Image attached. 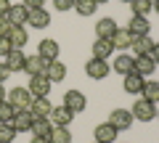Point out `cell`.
Masks as SVG:
<instances>
[{"label": "cell", "instance_id": "1", "mask_svg": "<svg viewBox=\"0 0 159 143\" xmlns=\"http://www.w3.org/2000/svg\"><path fill=\"white\" fill-rule=\"evenodd\" d=\"M6 101L19 111V109H29V106H32V101H34V96L29 93V87H13V90H8Z\"/></svg>", "mask_w": 159, "mask_h": 143}, {"label": "cell", "instance_id": "2", "mask_svg": "<svg viewBox=\"0 0 159 143\" xmlns=\"http://www.w3.org/2000/svg\"><path fill=\"white\" fill-rule=\"evenodd\" d=\"M133 117H135L138 122H151L157 119V106H154L151 101H146V98H141V101H135V106H133Z\"/></svg>", "mask_w": 159, "mask_h": 143}, {"label": "cell", "instance_id": "3", "mask_svg": "<svg viewBox=\"0 0 159 143\" xmlns=\"http://www.w3.org/2000/svg\"><path fill=\"white\" fill-rule=\"evenodd\" d=\"M64 106H66L69 111H74V114L85 111V106H88L85 93H80V90H69V93H64Z\"/></svg>", "mask_w": 159, "mask_h": 143}, {"label": "cell", "instance_id": "4", "mask_svg": "<svg viewBox=\"0 0 159 143\" xmlns=\"http://www.w3.org/2000/svg\"><path fill=\"white\" fill-rule=\"evenodd\" d=\"M51 85H53V82L48 80L45 74H34V77H29V93H32L34 98H45L48 93H51Z\"/></svg>", "mask_w": 159, "mask_h": 143}, {"label": "cell", "instance_id": "5", "mask_svg": "<svg viewBox=\"0 0 159 143\" xmlns=\"http://www.w3.org/2000/svg\"><path fill=\"white\" fill-rule=\"evenodd\" d=\"M48 66H51V61L34 53V56H27V64H24V72H27L29 77H34V74H45V72H48Z\"/></svg>", "mask_w": 159, "mask_h": 143}, {"label": "cell", "instance_id": "6", "mask_svg": "<svg viewBox=\"0 0 159 143\" xmlns=\"http://www.w3.org/2000/svg\"><path fill=\"white\" fill-rule=\"evenodd\" d=\"M109 122H111L117 130H130V125L135 122V117H133V111H127V109H114L111 114H109Z\"/></svg>", "mask_w": 159, "mask_h": 143}, {"label": "cell", "instance_id": "7", "mask_svg": "<svg viewBox=\"0 0 159 143\" xmlns=\"http://www.w3.org/2000/svg\"><path fill=\"white\" fill-rule=\"evenodd\" d=\"M32 122H34L32 111H29V109H19L16 114H13L11 125H13V130H16V132H29V130H32Z\"/></svg>", "mask_w": 159, "mask_h": 143}, {"label": "cell", "instance_id": "8", "mask_svg": "<svg viewBox=\"0 0 159 143\" xmlns=\"http://www.w3.org/2000/svg\"><path fill=\"white\" fill-rule=\"evenodd\" d=\"M109 72H111V69H109V64L101 61V58H90V61L85 64V74L90 77V80H103Z\"/></svg>", "mask_w": 159, "mask_h": 143}, {"label": "cell", "instance_id": "9", "mask_svg": "<svg viewBox=\"0 0 159 143\" xmlns=\"http://www.w3.org/2000/svg\"><path fill=\"white\" fill-rule=\"evenodd\" d=\"M29 111H32V117H34V119H51L53 103L48 101V96H45V98H34V101H32V106H29Z\"/></svg>", "mask_w": 159, "mask_h": 143}, {"label": "cell", "instance_id": "10", "mask_svg": "<svg viewBox=\"0 0 159 143\" xmlns=\"http://www.w3.org/2000/svg\"><path fill=\"white\" fill-rule=\"evenodd\" d=\"M27 24H29L32 29H45L48 24H51V13H48L45 8H32V11H29Z\"/></svg>", "mask_w": 159, "mask_h": 143}, {"label": "cell", "instance_id": "11", "mask_svg": "<svg viewBox=\"0 0 159 143\" xmlns=\"http://www.w3.org/2000/svg\"><path fill=\"white\" fill-rule=\"evenodd\" d=\"M117 127L111 125V122H101V125L93 130V135H96V141H101V143H114L117 141Z\"/></svg>", "mask_w": 159, "mask_h": 143}, {"label": "cell", "instance_id": "12", "mask_svg": "<svg viewBox=\"0 0 159 143\" xmlns=\"http://www.w3.org/2000/svg\"><path fill=\"white\" fill-rule=\"evenodd\" d=\"M37 56L48 58V61H56V58H58V42L53 40V37L40 40V45H37Z\"/></svg>", "mask_w": 159, "mask_h": 143}, {"label": "cell", "instance_id": "13", "mask_svg": "<svg viewBox=\"0 0 159 143\" xmlns=\"http://www.w3.org/2000/svg\"><path fill=\"white\" fill-rule=\"evenodd\" d=\"M72 119H74V111H69L66 106H53V111H51V122L53 125H61V127H69L72 125Z\"/></svg>", "mask_w": 159, "mask_h": 143}, {"label": "cell", "instance_id": "14", "mask_svg": "<svg viewBox=\"0 0 159 143\" xmlns=\"http://www.w3.org/2000/svg\"><path fill=\"white\" fill-rule=\"evenodd\" d=\"M8 21H11V27H24V24H27V19H29V8L24 6H11V11H8Z\"/></svg>", "mask_w": 159, "mask_h": 143}, {"label": "cell", "instance_id": "15", "mask_svg": "<svg viewBox=\"0 0 159 143\" xmlns=\"http://www.w3.org/2000/svg\"><path fill=\"white\" fill-rule=\"evenodd\" d=\"M29 40V32L24 27H13L11 32H8V42H11V51H21L24 45H27Z\"/></svg>", "mask_w": 159, "mask_h": 143}, {"label": "cell", "instance_id": "16", "mask_svg": "<svg viewBox=\"0 0 159 143\" xmlns=\"http://www.w3.org/2000/svg\"><path fill=\"white\" fill-rule=\"evenodd\" d=\"M114 72H119V74H133L135 72V58L127 56V53H119L117 58H114Z\"/></svg>", "mask_w": 159, "mask_h": 143}, {"label": "cell", "instance_id": "17", "mask_svg": "<svg viewBox=\"0 0 159 143\" xmlns=\"http://www.w3.org/2000/svg\"><path fill=\"white\" fill-rule=\"evenodd\" d=\"M127 32H130L133 37H141V34H148V32H151V24H148L146 16H133L130 24H127Z\"/></svg>", "mask_w": 159, "mask_h": 143}, {"label": "cell", "instance_id": "18", "mask_svg": "<svg viewBox=\"0 0 159 143\" xmlns=\"http://www.w3.org/2000/svg\"><path fill=\"white\" fill-rule=\"evenodd\" d=\"M143 77L141 74H135V72H133V74H125V80H122V87H125V93L127 96H138V93L143 90Z\"/></svg>", "mask_w": 159, "mask_h": 143}, {"label": "cell", "instance_id": "19", "mask_svg": "<svg viewBox=\"0 0 159 143\" xmlns=\"http://www.w3.org/2000/svg\"><path fill=\"white\" fill-rule=\"evenodd\" d=\"M117 32V21L114 19H98L96 24V37H101V40H111V34Z\"/></svg>", "mask_w": 159, "mask_h": 143}, {"label": "cell", "instance_id": "20", "mask_svg": "<svg viewBox=\"0 0 159 143\" xmlns=\"http://www.w3.org/2000/svg\"><path fill=\"white\" fill-rule=\"evenodd\" d=\"M154 48V40L148 37V34H141V37H133L130 42V51H135V56H148Z\"/></svg>", "mask_w": 159, "mask_h": 143}, {"label": "cell", "instance_id": "21", "mask_svg": "<svg viewBox=\"0 0 159 143\" xmlns=\"http://www.w3.org/2000/svg\"><path fill=\"white\" fill-rule=\"evenodd\" d=\"M111 53H114L111 40H101V37H96V42H93V58H101V61H106Z\"/></svg>", "mask_w": 159, "mask_h": 143}, {"label": "cell", "instance_id": "22", "mask_svg": "<svg viewBox=\"0 0 159 143\" xmlns=\"http://www.w3.org/2000/svg\"><path fill=\"white\" fill-rule=\"evenodd\" d=\"M130 42H133V34L127 32V29H119V27H117V32L111 34L114 51H127V48H130Z\"/></svg>", "mask_w": 159, "mask_h": 143}, {"label": "cell", "instance_id": "23", "mask_svg": "<svg viewBox=\"0 0 159 143\" xmlns=\"http://www.w3.org/2000/svg\"><path fill=\"white\" fill-rule=\"evenodd\" d=\"M45 77L51 82H64V77H66V64L64 61H51V66H48V72H45Z\"/></svg>", "mask_w": 159, "mask_h": 143}, {"label": "cell", "instance_id": "24", "mask_svg": "<svg viewBox=\"0 0 159 143\" xmlns=\"http://www.w3.org/2000/svg\"><path fill=\"white\" fill-rule=\"evenodd\" d=\"M6 64L11 72H24V64H27V56H24L21 51H11L6 56Z\"/></svg>", "mask_w": 159, "mask_h": 143}, {"label": "cell", "instance_id": "25", "mask_svg": "<svg viewBox=\"0 0 159 143\" xmlns=\"http://www.w3.org/2000/svg\"><path fill=\"white\" fill-rule=\"evenodd\" d=\"M154 69H157V64H154L151 56H135V74H151Z\"/></svg>", "mask_w": 159, "mask_h": 143}, {"label": "cell", "instance_id": "26", "mask_svg": "<svg viewBox=\"0 0 159 143\" xmlns=\"http://www.w3.org/2000/svg\"><path fill=\"white\" fill-rule=\"evenodd\" d=\"M51 130H53V122L51 119H34L32 122V135H40V138H51Z\"/></svg>", "mask_w": 159, "mask_h": 143}, {"label": "cell", "instance_id": "27", "mask_svg": "<svg viewBox=\"0 0 159 143\" xmlns=\"http://www.w3.org/2000/svg\"><path fill=\"white\" fill-rule=\"evenodd\" d=\"M51 143H72V132H69V127H61V125H53L51 130V138H48Z\"/></svg>", "mask_w": 159, "mask_h": 143}, {"label": "cell", "instance_id": "28", "mask_svg": "<svg viewBox=\"0 0 159 143\" xmlns=\"http://www.w3.org/2000/svg\"><path fill=\"white\" fill-rule=\"evenodd\" d=\"M133 16H148L154 11V0H130Z\"/></svg>", "mask_w": 159, "mask_h": 143}, {"label": "cell", "instance_id": "29", "mask_svg": "<svg viewBox=\"0 0 159 143\" xmlns=\"http://www.w3.org/2000/svg\"><path fill=\"white\" fill-rule=\"evenodd\" d=\"M98 8L96 0H74V11L80 13V16H93Z\"/></svg>", "mask_w": 159, "mask_h": 143}, {"label": "cell", "instance_id": "30", "mask_svg": "<svg viewBox=\"0 0 159 143\" xmlns=\"http://www.w3.org/2000/svg\"><path fill=\"white\" fill-rule=\"evenodd\" d=\"M141 96L146 98V101L157 103V101H159V82H154V80L143 82V90H141Z\"/></svg>", "mask_w": 159, "mask_h": 143}, {"label": "cell", "instance_id": "31", "mask_svg": "<svg viewBox=\"0 0 159 143\" xmlns=\"http://www.w3.org/2000/svg\"><path fill=\"white\" fill-rule=\"evenodd\" d=\"M13 114H16V109H13L11 103H8V101H0V122H3V125H11Z\"/></svg>", "mask_w": 159, "mask_h": 143}, {"label": "cell", "instance_id": "32", "mask_svg": "<svg viewBox=\"0 0 159 143\" xmlns=\"http://www.w3.org/2000/svg\"><path fill=\"white\" fill-rule=\"evenodd\" d=\"M13 138H16L13 125H3V122H0V143H11Z\"/></svg>", "mask_w": 159, "mask_h": 143}, {"label": "cell", "instance_id": "33", "mask_svg": "<svg viewBox=\"0 0 159 143\" xmlns=\"http://www.w3.org/2000/svg\"><path fill=\"white\" fill-rule=\"evenodd\" d=\"M53 6H56L58 11H72V8H74V0H53Z\"/></svg>", "mask_w": 159, "mask_h": 143}, {"label": "cell", "instance_id": "34", "mask_svg": "<svg viewBox=\"0 0 159 143\" xmlns=\"http://www.w3.org/2000/svg\"><path fill=\"white\" fill-rule=\"evenodd\" d=\"M11 21H8L6 16H0V37H8V32H11Z\"/></svg>", "mask_w": 159, "mask_h": 143}, {"label": "cell", "instance_id": "35", "mask_svg": "<svg viewBox=\"0 0 159 143\" xmlns=\"http://www.w3.org/2000/svg\"><path fill=\"white\" fill-rule=\"evenodd\" d=\"M8 53H11V42H8V37H0V58H6Z\"/></svg>", "mask_w": 159, "mask_h": 143}, {"label": "cell", "instance_id": "36", "mask_svg": "<svg viewBox=\"0 0 159 143\" xmlns=\"http://www.w3.org/2000/svg\"><path fill=\"white\" fill-rule=\"evenodd\" d=\"M11 74H13V72L8 69V64H6V61H0V82H6Z\"/></svg>", "mask_w": 159, "mask_h": 143}, {"label": "cell", "instance_id": "37", "mask_svg": "<svg viewBox=\"0 0 159 143\" xmlns=\"http://www.w3.org/2000/svg\"><path fill=\"white\" fill-rule=\"evenodd\" d=\"M21 3L29 8V11H32V8H45V0H21Z\"/></svg>", "mask_w": 159, "mask_h": 143}, {"label": "cell", "instance_id": "38", "mask_svg": "<svg viewBox=\"0 0 159 143\" xmlns=\"http://www.w3.org/2000/svg\"><path fill=\"white\" fill-rule=\"evenodd\" d=\"M11 11V0H0V16H8Z\"/></svg>", "mask_w": 159, "mask_h": 143}, {"label": "cell", "instance_id": "39", "mask_svg": "<svg viewBox=\"0 0 159 143\" xmlns=\"http://www.w3.org/2000/svg\"><path fill=\"white\" fill-rule=\"evenodd\" d=\"M148 56H151V58H154V64L159 66V42H154V48H151V53H148Z\"/></svg>", "mask_w": 159, "mask_h": 143}, {"label": "cell", "instance_id": "40", "mask_svg": "<svg viewBox=\"0 0 159 143\" xmlns=\"http://www.w3.org/2000/svg\"><path fill=\"white\" fill-rule=\"evenodd\" d=\"M29 143H51V141H48V138H40V135H32V141H29Z\"/></svg>", "mask_w": 159, "mask_h": 143}, {"label": "cell", "instance_id": "41", "mask_svg": "<svg viewBox=\"0 0 159 143\" xmlns=\"http://www.w3.org/2000/svg\"><path fill=\"white\" fill-rule=\"evenodd\" d=\"M6 96H8V90L3 87V82H0V101H6Z\"/></svg>", "mask_w": 159, "mask_h": 143}, {"label": "cell", "instance_id": "42", "mask_svg": "<svg viewBox=\"0 0 159 143\" xmlns=\"http://www.w3.org/2000/svg\"><path fill=\"white\" fill-rule=\"evenodd\" d=\"M154 11H157V13H159V0H154Z\"/></svg>", "mask_w": 159, "mask_h": 143}, {"label": "cell", "instance_id": "43", "mask_svg": "<svg viewBox=\"0 0 159 143\" xmlns=\"http://www.w3.org/2000/svg\"><path fill=\"white\" fill-rule=\"evenodd\" d=\"M96 3H98V6H101V3H109V0H96Z\"/></svg>", "mask_w": 159, "mask_h": 143}, {"label": "cell", "instance_id": "44", "mask_svg": "<svg viewBox=\"0 0 159 143\" xmlns=\"http://www.w3.org/2000/svg\"><path fill=\"white\" fill-rule=\"evenodd\" d=\"M157 119H159V109H157Z\"/></svg>", "mask_w": 159, "mask_h": 143}, {"label": "cell", "instance_id": "45", "mask_svg": "<svg viewBox=\"0 0 159 143\" xmlns=\"http://www.w3.org/2000/svg\"><path fill=\"white\" fill-rule=\"evenodd\" d=\"M122 3H130V0H122Z\"/></svg>", "mask_w": 159, "mask_h": 143}, {"label": "cell", "instance_id": "46", "mask_svg": "<svg viewBox=\"0 0 159 143\" xmlns=\"http://www.w3.org/2000/svg\"><path fill=\"white\" fill-rule=\"evenodd\" d=\"M93 143H101V141H93Z\"/></svg>", "mask_w": 159, "mask_h": 143}]
</instances>
